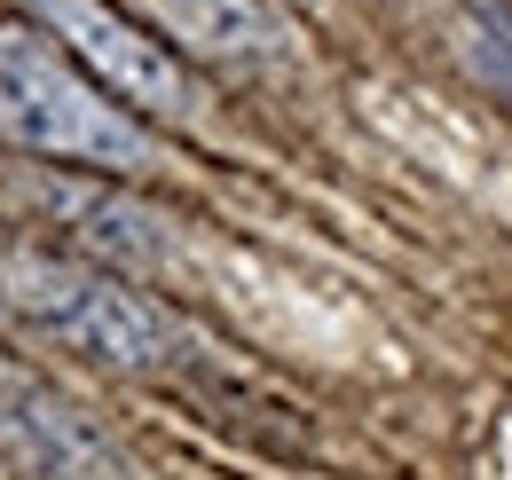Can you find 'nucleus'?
I'll return each instance as SVG.
<instances>
[{"mask_svg": "<svg viewBox=\"0 0 512 480\" xmlns=\"http://www.w3.org/2000/svg\"><path fill=\"white\" fill-rule=\"evenodd\" d=\"M24 386H40V378H32V370H24L16 355H0V402H16Z\"/></svg>", "mask_w": 512, "mask_h": 480, "instance_id": "obj_8", "label": "nucleus"}, {"mask_svg": "<svg viewBox=\"0 0 512 480\" xmlns=\"http://www.w3.org/2000/svg\"><path fill=\"white\" fill-rule=\"evenodd\" d=\"M174 48H190L205 63H284L300 48L284 0H134Z\"/></svg>", "mask_w": 512, "mask_h": 480, "instance_id": "obj_5", "label": "nucleus"}, {"mask_svg": "<svg viewBox=\"0 0 512 480\" xmlns=\"http://www.w3.org/2000/svg\"><path fill=\"white\" fill-rule=\"evenodd\" d=\"M0 142L79 174H127L158 150L150 126H134L48 32H0Z\"/></svg>", "mask_w": 512, "mask_h": 480, "instance_id": "obj_2", "label": "nucleus"}, {"mask_svg": "<svg viewBox=\"0 0 512 480\" xmlns=\"http://www.w3.org/2000/svg\"><path fill=\"white\" fill-rule=\"evenodd\" d=\"M0 300L32 339H48L79 362L134 370V378H221L213 331H197L158 292H134L103 260L16 244V252H0Z\"/></svg>", "mask_w": 512, "mask_h": 480, "instance_id": "obj_1", "label": "nucleus"}, {"mask_svg": "<svg viewBox=\"0 0 512 480\" xmlns=\"http://www.w3.org/2000/svg\"><path fill=\"white\" fill-rule=\"evenodd\" d=\"M8 473H16V457H8V441H0V480H8Z\"/></svg>", "mask_w": 512, "mask_h": 480, "instance_id": "obj_9", "label": "nucleus"}, {"mask_svg": "<svg viewBox=\"0 0 512 480\" xmlns=\"http://www.w3.org/2000/svg\"><path fill=\"white\" fill-rule=\"evenodd\" d=\"M32 205L48 213V229H64L103 268H142L150 276V268L174 260V221L103 174H32Z\"/></svg>", "mask_w": 512, "mask_h": 480, "instance_id": "obj_4", "label": "nucleus"}, {"mask_svg": "<svg viewBox=\"0 0 512 480\" xmlns=\"http://www.w3.org/2000/svg\"><path fill=\"white\" fill-rule=\"evenodd\" d=\"M56 48H64L111 103H134L166 126H197L205 119V87L182 63L174 40H158V24H134L111 0H16Z\"/></svg>", "mask_w": 512, "mask_h": 480, "instance_id": "obj_3", "label": "nucleus"}, {"mask_svg": "<svg viewBox=\"0 0 512 480\" xmlns=\"http://www.w3.org/2000/svg\"><path fill=\"white\" fill-rule=\"evenodd\" d=\"M465 63H473L481 87H497V95L512 103V32H505V24L473 16V24H465Z\"/></svg>", "mask_w": 512, "mask_h": 480, "instance_id": "obj_7", "label": "nucleus"}, {"mask_svg": "<svg viewBox=\"0 0 512 480\" xmlns=\"http://www.w3.org/2000/svg\"><path fill=\"white\" fill-rule=\"evenodd\" d=\"M0 441H8V457L16 465H32L40 480H87V473H111V449H103V433L64 410L56 394H40V386H24L16 402H0Z\"/></svg>", "mask_w": 512, "mask_h": 480, "instance_id": "obj_6", "label": "nucleus"}]
</instances>
